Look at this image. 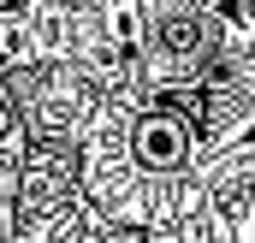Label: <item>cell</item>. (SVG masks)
<instances>
[{"mask_svg": "<svg viewBox=\"0 0 255 243\" xmlns=\"http://www.w3.org/2000/svg\"><path fill=\"white\" fill-rule=\"evenodd\" d=\"M119 136H125V154L142 178H184L196 160V119L160 107L154 95H148V107H136L125 119Z\"/></svg>", "mask_w": 255, "mask_h": 243, "instance_id": "6da1fadb", "label": "cell"}, {"mask_svg": "<svg viewBox=\"0 0 255 243\" xmlns=\"http://www.w3.org/2000/svg\"><path fill=\"white\" fill-rule=\"evenodd\" d=\"M142 36H148L142 0H113V6H107V42H113V48H136Z\"/></svg>", "mask_w": 255, "mask_h": 243, "instance_id": "7a4b0ae2", "label": "cell"}, {"mask_svg": "<svg viewBox=\"0 0 255 243\" xmlns=\"http://www.w3.org/2000/svg\"><path fill=\"white\" fill-rule=\"evenodd\" d=\"M101 243H148V232L142 226H119V232H107Z\"/></svg>", "mask_w": 255, "mask_h": 243, "instance_id": "3957f363", "label": "cell"}]
</instances>
